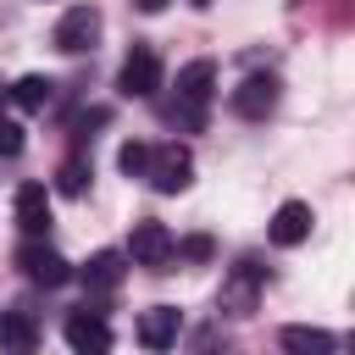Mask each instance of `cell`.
Segmentation results:
<instances>
[{
	"instance_id": "cell-11",
	"label": "cell",
	"mask_w": 355,
	"mask_h": 355,
	"mask_svg": "<svg viewBox=\"0 0 355 355\" xmlns=\"http://www.w3.org/2000/svg\"><path fill=\"white\" fill-rule=\"evenodd\" d=\"M17 227L28 239H44V227H50V189L44 183H22L17 189Z\"/></svg>"
},
{
	"instance_id": "cell-23",
	"label": "cell",
	"mask_w": 355,
	"mask_h": 355,
	"mask_svg": "<svg viewBox=\"0 0 355 355\" xmlns=\"http://www.w3.org/2000/svg\"><path fill=\"white\" fill-rule=\"evenodd\" d=\"M0 100H6V83H0Z\"/></svg>"
},
{
	"instance_id": "cell-6",
	"label": "cell",
	"mask_w": 355,
	"mask_h": 355,
	"mask_svg": "<svg viewBox=\"0 0 355 355\" xmlns=\"http://www.w3.org/2000/svg\"><path fill=\"white\" fill-rule=\"evenodd\" d=\"M61 333H67L72 355H111V322H105V311H94V305L72 311Z\"/></svg>"
},
{
	"instance_id": "cell-7",
	"label": "cell",
	"mask_w": 355,
	"mask_h": 355,
	"mask_svg": "<svg viewBox=\"0 0 355 355\" xmlns=\"http://www.w3.org/2000/svg\"><path fill=\"white\" fill-rule=\"evenodd\" d=\"M17 266H22V277H28V283H44V288H61V283L72 277L67 255H55V250H50V244H39V239H28V244L17 250Z\"/></svg>"
},
{
	"instance_id": "cell-2",
	"label": "cell",
	"mask_w": 355,
	"mask_h": 355,
	"mask_svg": "<svg viewBox=\"0 0 355 355\" xmlns=\"http://www.w3.org/2000/svg\"><path fill=\"white\" fill-rule=\"evenodd\" d=\"M144 178H150V189H161V194H183V189L194 183V155H189L183 144H150Z\"/></svg>"
},
{
	"instance_id": "cell-10",
	"label": "cell",
	"mask_w": 355,
	"mask_h": 355,
	"mask_svg": "<svg viewBox=\"0 0 355 355\" xmlns=\"http://www.w3.org/2000/svg\"><path fill=\"white\" fill-rule=\"evenodd\" d=\"M227 105H233L239 116L261 122V116H266V111L277 105V78H272V72H250V78H244V83H239V89L227 94Z\"/></svg>"
},
{
	"instance_id": "cell-9",
	"label": "cell",
	"mask_w": 355,
	"mask_h": 355,
	"mask_svg": "<svg viewBox=\"0 0 355 355\" xmlns=\"http://www.w3.org/2000/svg\"><path fill=\"white\" fill-rule=\"evenodd\" d=\"M172 233L161 227V222H139L133 227V239H128V255H133V266H150V272H166V261H172Z\"/></svg>"
},
{
	"instance_id": "cell-14",
	"label": "cell",
	"mask_w": 355,
	"mask_h": 355,
	"mask_svg": "<svg viewBox=\"0 0 355 355\" xmlns=\"http://www.w3.org/2000/svg\"><path fill=\"white\" fill-rule=\"evenodd\" d=\"M277 349H283V355H338V338H333L327 327H300V322H294V327L277 333Z\"/></svg>"
},
{
	"instance_id": "cell-3",
	"label": "cell",
	"mask_w": 355,
	"mask_h": 355,
	"mask_svg": "<svg viewBox=\"0 0 355 355\" xmlns=\"http://www.w3.org/2000/svg\"><path fill=\"white\" fill-rule=\"evenodd\" d=\"M261 288H266V266H255L250 255L233 261L227 277H222V311H227V316H250V311L261 305Z\"/></svg>"
},
{
	"instance_id": "cell-15",
	"label": "cell",
	"mask_w": 355,
	"mask_h": 355,
	"mask_svg": "<svg viewBox=\"0 0 355 355\" xmlns=\"http://www.w3.org/2000/svg\"><path fill=\"white\" fill-rule=\"evenodd\" d=\"M122 272H128V255H116V250H94V255L83 261V288L111 294V288L122 283Z\"/></svg>"
},
{
	"instance_id": "cell-1",
	"label": "cell",
	"mask_w": 355,
	"mask_h": 355,
	"mask_svg": "<svg viewBox=\"0 0 355 355\" xmlns=\"http://www.w3.org/2000/svg\"><path fill=\"white\" fill-rule=\"evenodd\" d=\"M211 94H216V61H189L178 72V100H172V122L183 133H200L205 128V111H211Z\"/></svg>"
},
{
	"instance_id": "cell-20",
	"label": "cell",
	"mask_w": 355,
	"mask_h": 355,
	"mask_svg": "<svg viewBox=\"0 0 355 355\" xmlns=\"http://www.w3.org/2000/svg\"><path fill=\"white\" fill-rule=\"evenodd\" d=\"M172 255H189V261H205V255H211V239H183V244H178Z\"/></svg>"
},
{
	"instance_id": "cell-8",
	"label": "cell",
	"mask_w": 355,
	"mask_h": 355,
	"mask_svg": "<svg viewBox=\"0 0 355 355\" xmlns=\"http://www.w3.org/2000/svg\"><path fill=\"white\" fill-rule=\"evenodd\" d=\"M311 205L305 200H283L277 211H272V222H266V239L277 244V250H294V244H305L311 239Z\"/></svg>"
},
{
	"instance_id": "cell-16",
	"label": "cell",
	"mask_w": 355,
	"mask_h": 355,
	"mask_svg": "<svg viewBox=\"0 0 355 355\" xmlns=\"http://www.w3.org/2000/svg\"><path fill=\"white\" fill-rule=\"evenodd\" d=\"M6 94H11V105H17V111H44V105L55 100V83H50V78H39V72H28V78H17Z\"/></svg>"
},
{
	"instance_id": "cell-4",
	"label": "cell",
	"mask_w": 355,
	"mask_h": 355,
	"mask_svg": "<svg viewBox=\"0 0 355 355\" xmlns=\"http://www.w3.org/2000/svg\"><path fill=\"white\" fill-rule=\"evenodd\" d=\"M94 39H100V11L94 6H67L55 33H50V44L61 55H83V50H94Z\"/></svg>"
},
{
	"instance_id": "cell-17",
	"label": "cell",
	"mask_w": 355,
	"mask_h": 355,
	"mask_svg": "<svg viewBox=\"0 0 355 355\" xmlns=\"http://www.w3.org/2000/svg\"><path fill=\"white\" fill-rule=\"evenodd\" d=\"M89 178H94V172H89V161H83V155H67V161H61V172H55V189L78 200V194L89 189Z\"/></svg>"
},
{
	"instance_id": "cell-13",
	"label": "cell",
	"mask_w": 355,
	"mask_h": 355,
	"mask_svg": "<svg viewBox=\"0 0 355 355\" xmlns=\"http://www.w3.org/2000/svg\"><path fill=\"white\" fill-rule=\"evenodd\" d=\"M39 349V327L28 311H0V355H33Z\"/></svg>"
},
{
	"instance_id": "cell-21",
	"label": "cell",
	"mask_w": 355,
	"mask_h": 355,
	"mask_svg": "<svg viewBox=\"0 0 355 355\" xmlns=\"http://www.w3.org/2000/svg\"><path fill=\"white\" fill-rule=\"evenodd\" d=\"M133 6H139V11H150V17H155V11H166V0H133Z\"/></svg>"
},
{
	"instance_id": "cell-12",
	"label": "cell",
	"mask_w": 355,
	"mask_h": 355,
	"mask_svg": "<svg viewBox=\"0 0 355 355\" xmlns=\"http://www.w3.org/2000/svg\"><path fill=\"white\" fill-rule=\"evenodd\" d=\"M178 333H183V316H178L172 305H150V311L139 316V344H144V349H172Z\"/></svg>"
},
{
	"instance_id": "cell-22",
	"label": "cell",
	"mask_w": 355,
	"mask_h": 355,
	"mask_svg": "<svg viewBox=\"0 0 355 355\" xmlns=\"http://www.w3.org/2000/svg\"><path fill=\"white\" fill-rule=\"evenodd\" d=\"M200 355H227V349H216V338L205 333V338H200Z\"/></svg>"
},
{
	"instance_id": "cell-5",
	"label": "cell",
	"mask_w": 355,
	"mask_h": 355,
	"mask_svg": "<svg viewBox=\"0 0 355 355\" xmlns=\"http://www.w3.org/2000/svg\"><path fill=\"white\" fill-rule=\"evenodd\" d=\"M116 89H122L128 100H150V94L161 89V55H155L150 44H133L128 61H122V72H116Z\"/></svg>"
},
{
	"instance_id": "cell-19",
	"label": "cell",
	"mask_w": 355,
	"mask_h": 355,
	"mask_svg": "<svg viewBox=\"0 0 355 355\" xmlns=\"http://www.w3.org/2000/svg\"><path fill=\"white\" fill-rule=\"evenodd\" d=\"M22 122H11V116H0V161H11V155H22Z\"/></svg>"
},
{
	"instance_id": "cell-24",
	"label": "cell",
	"mask_w": 355,
	"mask_h": 355,
	"mask_svg": "<svg viewBox=\"0 0 355 355\" xmlns=\"http://www.w3.org/2000/svg\"><path fill=\"white\" fill-rule=\"evenodd\" d=\"M194 6H211V0H194Z\"/></svg>"
},
{
	"instance_id": "cell-18",
	"label": "cell",
	"mask_w": 355,
	"mask_h": 355,
	"mask_svg": "<svg viewBox=\"0 0 355 355\" xmlns=\"http://www.w3.org/2000/svg\"><path fill=\"white\" fill-rule=\"evenodd\" d=\"M144 161H150V144H139V139H128V144L116 150V166H122L128 178H144Z\"/></svg>"
}]
</instances>
